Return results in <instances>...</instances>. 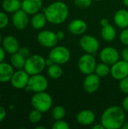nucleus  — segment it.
<instances>
[{"label": "nucleus", "mask_w": 128, "mask_h": 129, "mask_svg": "<svg viewBox=\"0 0 128 129\" xmlns=\"http://www.w3.org/2000/svg\"><path fill=\"white\" fill-rule=\"evenodd\" d=\"M96 59L92 54L86 53L81 55L78 60V67L80 72L84 75L94 73L97 66Z\"/></svg>", "instance_id": "obj_7"}, {"label": "nucleus", "mask_w": 128, "mask_h": 129, "mask_svg": "<svg viewBox=\"0 0 128 129\" xmlns=\"http://www.w3.org/2000/svg\"><path fill=\"white\" fill-rule=\"evenodd\" d=\"M2 47L5 51L11 54L17 53L19 49V42L17 39L13 36H7L2 40Z\"/></svg>", "instance_id": "obj_18"}, {"label": "nucleus", "mask_w": 128, "mask_h": 129, "mask_svg": "<svg viewBox=\"0 0 128 129\" xmlns=\"http://www.w3.org/2000/svg\"><path fill=\"white\" fill-rule=\"evenodd\" d=\"M35 129H46L45 126H37L35 127Z\"/></svg>", "instance_id": "obj_45"}, {"label": "nucleus", "mask_w": 128, "mask_h": 129, "mask_svg": "<svg viewBox=\"0 0 128 129\" xmlns=\"http://www.w3.org/2000/svg\"><path fill=\"white\" fill-rule=\"evenodd\" d=\"M12 23L14 26L19 30H23L26 29L29 23L28 14H26L22 9L15 11L14 13H13Z\"/></svg>", "instance_id": "obj_14"}, {"label": "nucleus", "mask_w": 128, "mask_h": 129, "mask_svg": "<svg viewBox=\"0 0 128 129\" xmlns=\"http://www.w3.org/2000/svg\"><path fill=\"white\" fill-rule=\"evenodd\" d=\"M3 9L9 13H14L21 9V2L20 0H3Z\"/></svg>", "instance_id": "obj_23"}, {"label": "nucleus", "mask_w": 128, "mask_h": 129, "mask_svg": "<svg viewBox=\"0 0 128 129\" xmlns=\"http://www.w3.org/2000/svg\"><path fill=\"white\" fill-rule=\"evenodd\" d=\"M31 104L34 109L39 110L42 113H47L51 108L53 100L51 96L45 91L36 92L32 97Z\"/></svg>", "instance_id": "obj_4"}, {"label": "nucleus", "mask_w": 128, "mask_h": 129, "mask_svg": "<svg viewBox=\"0 0 128 129\" xmlns=\"http://www.w3.org/2000/svg\"><path fill=\"white\" fill-rule=\"evenodd\" d=\"M119 52L118 51L111 46H107L103 48L100 52V58L101 62L112 66L119 60Z\"/></svg>", "instance_id": "obj_10"}, {"label": "nucleus", "mask_w": 128, "mask_h": 129, "mask_svg": "<svg viewBox=\"0 0 128 129\" xmlns=\"http://www.w3.org/2000/svg\"><path fill=\"white\" fill-rule=\"evenodd\" d=\"M118 86L120 90L123 93H124L125 94H128V76L120 80Z\"/></svg>", "instance_id": "obj_31"}, {"label": "nucleus", "mask_w": 128, "mask_h": 129, "mask_svg": "<svg viewBox=\"0 0 128 129\" xmlns=\"http://www.w3.org/2000/svg\"><path fill=\"white\" fill-rule=\"evenodd\" d=\"M125 122V111L118 106H111L106 109L100 119L105 129H119Z\"/></svg>", "instance_id": "obj_1"}, {"label": "nucleus", "mask_w": 128, "mask_h": 129, "mask_svg": "<svg viewBox=\"0 0 128 129\" xmlns=\"http://www.w3.org/2000/svg\"><path fill=\"white\" fill-rule=\"evenodd\" d=\"M93 129H105V128L103 127V125L100 123V124H97V125H94L93 127H92Z\"/></svg>", "instance_id": "obj_41"}, {"label": "nucleus", "mask_w": 128, "mask_h": 129, "mask_svg": "<svg viewBox=\"0 0 128 129\" xmlns=\"http://www.w3.org/2000/svg\"><path fill=\"white\" fill-rule=\"evenodd\" d=\"M5 116H6V110L3 107L0 106V122L3 121Z\"/></svg>", "instance_id": "obj_37"}, {"label": "nucleus", "mask_w": 128, "mask_h": 129, "mask_svg": "<svg viewBox=\"0 0 128 129\" xmlns=\"http://www.w3.org/2000/svg\"><path fill=\"white\" fill-rule=\"evenodd\" d=\"M48 87V81L45 76L39 74H35L29 76L27 86L25 88L26 91L36 92L45 91Z\"/></svg>", "instance_id": "obj_5"}, {"label": "nucleus", "mask_w": 128, "mask_h": 129, "mask_svg": "<svg viewBox=\"0 0 128 129\" xmlns=\"http://www.w3.org/2000/svg\"><path fill=\"white\" fill-rule=\"evenodd\" d=\"M56 35H57V39L58 41H61L63 40L64 38H65V33L62 30H59L56 33Z\"/></svg>", "instance_id": "obj_38"}, {"label": "nucleus", "mask_w": 128, "mask_h": 129, "mask_svg": "<svg viewBox=\"0 0 128 129\" xmlns=\"http://www.w3.org/2000/svg\"><path fill=\"white\" fill-rule=\"evenodd\" d=\"M79 45L86 53L92 54H95L100 48L99 41L91 35H84L79 40Z\"/></svg>", "instance_id": "obj_8"}, {"label": "nucleus", "mask_w": 128, "mask_h": 129, "mask_svg": "<svg viewBox=\"0 0 128 129\" xmlns=\"http://www.w3.org/2000/svg\"><path fill=\"white\" fill-rule=\"evenodd\" d=\"M46 21L48 20L45 13L38 12L33 14L31 19V25L35 29H41L45 26Z\"/></svg>", "instance_id": "obj_22"}, {"label": "nucleus", "mask_w": 128, "mask_h": 129, "mask_svg": "<svg viewBox=\"0 0 128 129\" xmlns=\"http://www.w3.org/2000/svg\"><path fill=\"white\" fill-rule=\"evenodd\" d=\"M121 128L128 129V121H127V122H124V125H122Z\"/></svg>", "instance_id": "obj_43"}, {"label": "nucleus", "mask_w": 128, "mask_h": 129, "mask_svg": "<svg viewBox=\"0 0 128 129\" xmlns=\"http://www.w3.org/2000/svg\"><path fill=\"white\" fill-rule=\"evenodd\" d=\"M122 108L125 112L128 113V94H127V96L124 98L122 101Z\"/></svg>", "instance_id": "obj_36"}, {"label": "nucleus", "mask_w": 128, "mask_h": 129, "mask_svg": "<svg viewBox=\"0 0 128 129\" xmlns=\"http://www.w3.org/2000/svg\"><path fill=\"white\" fill-rule=\"evenodd\" d=\"M45 67V59L40 54H33L26 58L23 69L29 76H32L41 73Z\"/></svg>", "instance_id": "obj_3"}, {"label": "nucleus", "mask_w": 128, "mask_h": 129, "mask_svg": "<svg viewBox=\"0 0 128 129\" xmlns=\"http://www.w3.org/2000/svg\"><path fill=\"white\" fill-rule=\"evenodd\" d=\"M45 63H46V66H47V67H49V66L52 65V64L54 63L53 62V60H52L50 57H48L47 60H45Z\"/></svg>", "instance_id": "obj_42"}, {"label": "nucleus", "mask_w": 128, "mask_h": 129, "mask_svg": "<svg viewBox=\"0 0 128 129\" xmlns=\"http://www.w3.org/2000/svg\"><path fill=\"white\" fill-rule=\"evenodd\" d=\"M42 8V0H23L21 9L28 14H35Z\"/></svg>", "instance_id": "obj_16"}, {"label": "nucleus", "mask_w": 128, "mask_h": 129, "mask_svg": "<svg viewBox=\"0 0 128 129\" xmlns=\"http://www.w3.org/2000/svg\"><path fill=\"white\" fill-rule=\"evenodd\" d=\"M111 72V67L109 64L105 63L103 62L99 63L97 64L94 73H96L98 76L101 77H106L110 74Z\"/></svg>", "instance_id": "obj_26"}, {"label": "nucleus", "mask_w": 128, "mask_h": 129, "mask_svg": "<svg viewBox=\"0 0 128 129\" xmlns=\"http://www.w3.org/2000/svg\"><path fill=\"white\" fill-rule=\"evenodd\" d=\"M100 85V77L93 73L86 75L83 81V88L88 94L95 93Z\"/></svg>", "instance_id": "obj_13"}, {"label": "nucleus", "mask_w": 128, "mask_h": 129, "mask_svg": "<svg viewBox=\"0 0 128 129\" xmlns=\"http://www.w3.org/2000/svg\"><path fill=\"white\" fill-rule=\"evenodd\" d=\"M93 0H74V4L76 7L81 9H86L92 4Z\"/></svg>", "instance_id": "obj_29"}, {"label": "nucleus", "mask_w": 128, "mask_h": 129, "mask_svg": "<svg viewBox=\"0 0 128 129\" xmlns=\"http://www.w3.org/2000/svg\"><path fill=\"white\" fill-rule=\"evenodd\" d=\"M0 100H1V94H0Z\"/></svg>", "instance_id": "obj_48"}, {"label": "nucleus", "mask_w": 128, "mask_h": 129, "mask_svg": "<svg viewBox=\"0 0 128 129\" xmlns=\"http://www.w3.org/2000/svg\"><path fill=\"white\" fill-rule=\"evenodd\" d=\"M51 116L54 120L63 119L66 116V110L63 107L57 105L55 106L51 110Z\"/></svg>", "instance_id": "obj_27"}, {"label": "nucleus", "mask_w": 128, "mask_h": 129, "mask_svg": "<svg viewBox=\"0 0 128 129\" xmlns=\"http://www.w3.org/2000/svg\"><path fill=\"white\" fill-rule=\"evenodd\" d=\"M41 117H42V113L35 109L32 110L29 114V120L34 124L38 123L41 121Z\"/></svg>", "instance_id": "obj_28"}, {"label": "nucleus", "mask_w": 128, "mask_h": 129, "mask_svg": "<svg viewBox=\"0 0 128 129\" xmlns=\"http://www.w3.org/2000/svg\"><path fill=\"white\" fill-rule=\"evenodd\" d=\"M70 51L69 50L62 45H56L52 48L49 53V57L53 60L54 63L60 65H63L66 63L70 59Z\"/></svg>", "instance_id": "obj_6"}, {"label": "nucleus", "mask_w": 128, "mask_h": 129, "mask_svg": "<svg viewBox=\"0 0 128 129\" xmlns=\"http://www.w3.org/2000/svg\"><path fill=\"white\" fill-rule=\"evenodd\" d=\"M123 3L126 7H128V0H123Z\"/></svg>", "instance_id": "obj_44"}, {"label": "nucleus", "mask_w": 128, "mask_h": 129, "mask_svg": "<svg viewBox=\"0 0 128 129\" xmlns=\"http://www.w3.org/2000/svg\"><path fill=\"white\" fill-rule=\"evenodd\" d=\"M100 35L102 39L106 42H112L115 39L116 30L115 27L109 23L105 26H102Z\"/></svg>", "instance_id": "obj_21"}, {"label": "nucleus", "mask_w": 128, "mask_h": 129, "mask_svg": "<svg viewBox=\"0 0 128 129\" xmlns=\"http://www.w3.org/2000/svg\"><path fill=\"white\" fill-rule=\"evenodd\" d=\"M119 39L123 45L128 46V27L123 29V30L120 33Z\"/></svg>", "instance_id": "obj_33"}, {"label": "nucleus", "mask_w": 128, "mask_h": 129, "mask_svg": "<svg viewBox=\"0 0 128 129\" xmlns=\"http://www.w3.org/2000/svg\"><path fill=\"white\" fill-rule=\"evenodd\" d=\"M2 42V36H1V34H0V43Z\"/></svg>", "instance_id": "obj_46"}, {"label": "nucleus", "mask_w": 128, "mask_h": 129, "mask_svg": "<svg viewBox=\"0 0 128 129\" xmlns=\"http://www.w3.org/2000/svg\"><path fill=\"white\" fill-rule=\"evenodd\" d=\"M88 29L87 23L82 19H75L72 20L68 25L69 31L76 36L84 34Z\"/></svg>", "instance_id": "obj_17"}, {"label": "nucleus", "mask_w": 128, "mask_h": 129, "mask_svg": "<svg viewBox=\"0 0 128 129\" xmlns=\"http://www.w3.org/2000/svg\"><path fill=\"white\" fill-rule=\"evenodd\" d=\"M96 116L91 110H82L76 116L77 122L83 126H89L94 123Z\"/></svg>", "instance_id": "obj_15"}, {"label": "nucleus", "mask_w": 128, "mask_h": 129, "mask_svg": "<svg viewBox=\"0 0 128 129\" xmlns=\"http://www.w3.org/2000/svg\"><path fill=\"white\" fill-rule=\"evenodd\" d=\"M94 1H101V0H94Z\"/></svg>", "instance_id": "obj_47"}, {"label": "nucleus", "mask_w": 128, "mask_h": 129, "mask_svg": "<svg viewBox=\"0 0 128 129\" xmlns=\"http://www.w3.org/2000/svg\"><path fill=\"white\" fill-rule=\"evenodd\" d=\"M26 60V57H24L20 53H19L18 51L17 53L13 54L11 57V63L12 67L17 70H22L24 68Z\"/></svg>", "instance_id": "obj_24"}, {"label": "nucleus", "mask_w": 128, "mask_h": 129, "mask_svg": "<svg viewBox=\"0 0 128 129\" xmlns=\"http://www.w3.org/2000/svg\"><path fill=\"white\" fill-rule=\"evenodd\" d=\"M53 129H69L70 126L63 119H60V120H55V122L52 125Z\"/></svg>", "instance_id": "obj_30"}, {"label": "nucleus", "mask_w": 128, "mask_h": 129, "mask_svg": "<svg viewBox=\"0 0 128 129\" xmlns=\"http://www.w3.org/2000/svg\"><path fill=\"white\" fill-rule=\"evenodd\" d=\"M109 24V21L107 18H102L101 20H100V25L102 26H105L106 25Z\"/></svg>", "instance_id": "obj_40"}, {"label": "nucleus", "mask_w": 128, "mask_h": 129, "mask_svg": "<svg viewBox=\"0 0 128 129\" xmlns=\"http://www.w3.org/2000/svg\"><path fill=\"white\" fill-rule=\"evenodd\" d=\"M44 13L49 23L60 24L65 22L69 16V8L65 2L56 1L45 8Z\"/></svg>", "instance_id": "obj_2"}, {"label": "nucleus", "mask_w": 128, "mask_h": 129, "mask_svg": "<svg viewBox=\"0 0 128 129\" xmlns=\"http://www.w3.org/2000/svg\"><path fill=\"white\" fill-rule=\"evenodd\" d=\"M121 57L122 60L128 62V46H126L124 48H123L121 51Z\"/></svg>", "instance_id": "obj_35"}, {"label": "nucleus", "mask_w": 128, "mask_h": 129, "mask_svg": "<svg viewBox=\"0 0 128 129\" xmlns=\"http://www.w3.org/2000/svg\"><path fill=\"white\" fill-rule=\"evenodd\" d=\"M111 76L116 80H121L128 76V62L124 60H118L111 66Z\"/></svg>", "instance_id": "obj_11"}, {"label": "nucleus", "mask_w": 128, "mask_h": 129, "mask_svg": "<svg viewBox=\"0 0 128 129\" xmlns=\"http://www.w3.org/2000/svg\"><path fill=\"white\" fill-rule=\"evenodd\" d=\"M114 22L118 28L125 29L128 27L127 10L120 9L117 11L114 15Z\"/></svg>", "instance_id": "obj_19"}, {"label": "nucleus", "mask_w": 128, "mask_h": 129, "mask_svg": "<svg viewBox=\"0 0 128 129\" xmlns=\"http://www.w3.org/2000/svg\"><path fill=\"white\" fill-rule=\"evenodd\" d=\"M8 21L9 19L8 15L4 12L0 11V29L5 28L8 24Z\"/></svg>", "instance_id": "obj_32"}, {"label": "nucleus", "mask_w": 128, "mask_h": 129, "mask_svg": "<svg viewBox=\"0 0 128 129\" xmlns=\"http://www.w3.org/2000/svg\"><path fill=\"white\" fill-rule=\"evenodd\" d=\"M14 69L12 65L8 63H0V82H8L14 74Z\"/></svg>", "instance_id": "obj_20"}, {"label": "nucleus", "mask_w": 128, "mask_h": 129, "mask_svg": "<svg viewBox=\"0 0 128 129\" xmlns=\"http://www.w3.org/2000/svg\"><path fill=\"white\" fill-rule=\"evenodd\" d=\"M29 76H30L25 71V70H18L14 73L11 79V83L14 88H25L28 85Z\"/></svg>", "instance_id": "obj_12"}, {"label": "nucleus", "mask_w": 128, "mask_h": 129, "mask_svg": "<svg viewBox=\"0 0 128 129\" xmlns=\"http://www.w3.org/2000/svg\"><path fill=\"white\" fill-rule=\"evenodd\" d=\"M5 58V51L3 47H0V63L3 62Z\"/></svg>", "instance_id": "obj_39"}, {"label": "nucleus", "mask_w": 128, "mask_h": 129, "mask_svg": "<svg viewBox=\"0 0 128 129\" xmlns=\"http://www.w3.org/2000/svg\"><path fill=\"white\" fill-rule=\"evenodd\" d=\"M48 74L51 79H60L63 75V69L61 67V65L53 63L52 65L48 67Z\"/></svg>", "instance_id": "obj_25"}, {"label": "nucleus", "mask_w": 128, "mask_h": 129, "mask_svg": "<svg viewBox=\"0 0 128 129\" xmlns=\"http://www.w3.org/2000/svg\"><path fill=\"white\" fill-rule=\"evenodd\" d=\"M18 52L19 53H20L21 54H23L24 57H26V58L28 57H29L30 56V53H29V50L28 49V48H20V49H19V51H18Z\"/></svg>", "instance_id": "obj_34"}, {"label": "nucleus", "mask_w": 128, "mask_h": 129, "mask_svg": "<svg viewBox=\"0 0 128 129\" xmlns=\"http://www.w3.org/2000/svg\"><path fill=\"white\" fill-rule=\"evenodd\" d=\"M38 43L45 48H54L58 42L56 33L51 30H42L37 36Z\"/></svg>", "instance_id": "obj_9"}]
</instances>
